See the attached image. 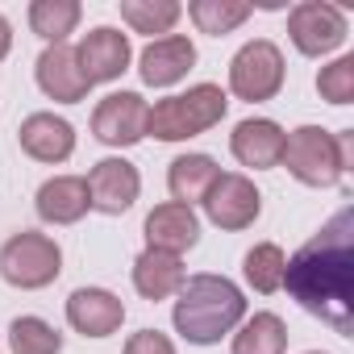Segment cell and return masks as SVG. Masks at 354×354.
<instances>
[{
  "mask_svg": "<svg viewBox=\"0 0 354 354\" xmlns=\"http://www.w3.org/2000/svg\"><path fill=\"white\" fill-rule=\"evenodd\" d=\"M80 0H34L30 5V30L50 42V46H63V38L80 26Z\"/></svg>",
  "mask_w": 354,
  "mask_h": 354,
  "instance_id": "22",
  "label": "cell"
},
{
  "mask_svg": "<svg viewBox=\"0 0 354 354\" xmlns=\"http://www.w3.org/2000/svg\"><path fill=\"white\" fill-rule=\"evenodd\" d=\"M17 142L38 162H63L75 150V129H71V121H63L55 113H30L17 129Z\"/></svg>",
  "mask_w": 354,
  "mask_h": 354,
  "instance_id": "16",
  "label": "cell"
},
{
  "mask_svg": "<svg viewBox=\"0 0 354 354\" xmlns=\"http://www.w3.org/2000/svg\"><path fill=\"white\" fill-rule=\"evenodd\" d=\"M283 288L292 300L333 325V333H354V209H337L321 234H313L283 267Z\"/></svg>",
  "mask_w": 354,
  "mask_h": 354,
  "instance_id": "1",
  "label": "cell"
},
{
  "mask_svg": "<svg viewBox=\"0 0 354 354\" xmlns=\"http://www.w3.org/2000/svg\"><path fill=\"white\" fill-rule=\"evenodd\" d=\"M201 205H205L209 221L221 225V230H246V225H254L259 213H263L259 188L246 180V175H238V171H221L217 180H213V188L205 192Z\"/></svg>",
  "mask_w": 354,
  "mask_h": 354,
  "instance_id": "8",
  "label": "cell"
},
{
  "mask_svg": "<svg viewBox=\"0 0 354 354\" xmlns=\"http://www.w3.org/2000/svg\"><path fill=\"white\" fill-rule=\"evenodd\" d=\"M317 92H321L329 104H350V100H354V55H342V59H333L329 67H321Z\"/></svg>",
  "mask_w": 354,
  "mask_h": 354,
  "instance_id": "27",
  "label": "cell"
},
{
  "mask_svg": "<svg viewBox=\"0 0 354 354\" xmlns=\"http://www.w3.org/2000/svg\"><path fill=\"white\" fill-rule=\"evenodd\" d=\"M146 117H150V104L138 92H113L96 104L92 133L104 146H138L146 138Z\"/></svg>",
  "mask_w": 354,
  "mask_h": 354,
  "instance_id": "9",
  "label": "cell"
},
{
  "mask_svg": "<svg viewBox=\"0 0 354 354\" xmlns=\"http://www.w3.org/2000/svg\"><path fill=\"white\" fill-rule=\"evenodd\" d=\"M9 46H13V26H9L5 17H0V59L9 55Z\"/></svg>",
  "mask_w": 354,
  "mask_h": 354,
  "instance_id": "29",
  "label": "cell"
},
{
  "mask_svg": "<svg viewBox=\"0 0 354 354\" xmlns=\"http://www.w3.org/2000/svg\"><path fill=\"white\" fill-rule=\"evenodd\" d=\"M146 242H150V250L184 254V250H192L201 242V221H196V213L188 205L167 201V205L150 209V217H146Z\"/></svg>",
  "mask_w": 354,
  "mask_h": 354,
  "instance_id": "15",
  "label": "cell"
},
{
  "mask_svg": "<svg viewBox=\"0 0 354 354\" xmlns=\"http://www.w3.org/2000/svg\"><path fill=\"white\" fill-rule=\"evenodd\" d=\"M283 138H288V133L279 129V121H271V117H246V121L234 125L230 150H234V158H238L242 167L267 171V167H279V158H283Z\"/></svg>",
  "mask_w": 354,
  "mask_h": 354,
  "instance_id": "13",
  "label": "cell"
},
{
  "mask_svg": "<svg viewBox=\"0 0 354 354\" xmlns=\"http://www.w3.org/2000/svg\"><path fill=\"white\" fill-rule=\"evenodd\" d=\"M283 267H288V259H283V250H279L275 242H259V246H250L246 259H242L246 283H250L254 292H263V296H271V292L283 288Z\"/></svg>",
  "mask_w": 354,
  "mask_h": 354,
  "instance_id": "25",
  "label": "cell"
},
{
  "mask_svg": "<svg viewBox=\"0 0 354 354\" xmlns=\"http://www.w3.org/2000/svg\"><path fill=\"white\" fill-rule=\"evenodd\" d=\"M59 271H63V250L46 234L21 230V234H13L5 246H0V275H5L13 288L38 292L46 283H55Z\"/></svg>",
  "mask_w": 354,
  "mask_h": 354,
  "instance_id": "5",
  "label": "cell"
},
{
  "mask_svg": "<svg viewBox=\"0 0 354 354\" xmlns=\"http://www.w3.org/2000/svg\"><path fill=\"white\" fill-rule=\"evenodd\" d=\"M308 354H321V350H308Z\"/></svg>",
  "mask_w": 354,
  "mask_h": 354,
  "instance_id": "30",
  "label": "cell"
},
{
  "mask_svg": "<svg viewBox=\"0 0 354 354\" xmlns=\"http://www.w3.org/2000/svg\"><path fill=\"white\" fill-rule=\"evenodd\" d=\"M288 350V325L279 313H254L234 333V354H283Z\"/></svg>",
  "mask_w": 354,
  "mask_h": 354,
  "instance_id": "21",
  "label": "cell"
},
{
  "mask_svg": "<svg viewBox=\"0 0 354 354\" xmlns=\"http://www.w3.org/2000/svg\"><path fill=\"white\" fill-rule=\"evenodd\" d=\"M38 88L50 100H63V104H80L92 92V84L80 75V63H75L71 46H46L38 55Z\"/></svg>",
  "mask_w": 354,
  "mask_h": 354,
  "instance_id": "17",
  "label": "cell"
},
{
  "mask_svg": "<svg viewBox=\"0 0 354 354\" xmlns=\"http://www.w3.org/2000/svg\"><path fill=\"white\" fill-rule=\"evenodd\" d=\"M9 346H13V354H59L63 333L55 325H46L42 317H17L9 325Z\"/></svg>",
  "mask_w": 354,
  "mask_h": 354,
  "instance_id": "26",
  "label": "cell"
},
{
  "mask_svg": "<svg viewBox=\"0 0 354 354\" xmlns=\"http://www.w3.org/2000/svg\"><path fill=\"white\" fill-rule=\"evenodd\" d=\"M250 13H254V5H246V0H192L188 5V17L196 21V30L213 34V38L234 34Z\"/></svg>",
  "mask_w": 354,
  "mask_h": 354,
  "instance_id": "23",
  "label": "cell"
},
{
  "mask_svg": "<svg viewBox=\"0 0 354 354\" xmlns=\"http://www.w3.org/2000/svg\"><path fill=\"white\" fill-rule=\"evenodd\" d=\"M184 263H180V254H167V250H142L138 259H133V288L146 296V300H167V296H175L184 288Z\"/></svg>",
  "mask_w": 354,
  "mask_h": 354,
  "instance_id": "19",
  "label": "cell"
},
{
  "mask_svg": "<svg viewBox=\"0 0 354 354\" xmlns=\"http://www.w3.org/2000/svg\"><path fill=\"white\" fill-rule=\"evenodd\" d=\"M92 209L84 175H55L38 188V217L50 225H75Z\"/></svg>",
  "mask_w": 354,
  "mask_h": 354,
  "instance_id": "18",
  "label": "cell"
},
{
  "mask_svg": "<svg viewBox=\"0 0 354 354\" xmlns=\"http://www.w3.org/2000/svg\"><path fill=\"white\" fill-rule=\"evenodd\" d=\"M279 88H283V50L271 38L246 42L230 63V92L238 100L259 104V100L279 96Z\"/></svg>",
  "mask_w": 354,
  "mask_h": 354,
  "instance_id": "6",
  "label": "cell"
},
{
  "mask_svg": "<svg viewBox=\"0 0 354 354\" xmlns=\"http://www.w3.org/2000/svg\"><path fill=\"white\" fill-rule=\"evenodd\" d=\"M142 192V175L133 162L125 158H100L92 171H88V201L96 213H109V217H121L125 209H133Z\"/></svg>",
  "mask_w": 354,
  "mask_h": 354,
  "instance_id": "10",
  "label": "cell"
},
{
  "mask_svg": "<svg viewBox=\"0 0 354 354\" xmlns=\"http://www.w3.org/2000/svg\"><path fill=\"white\" fill-rule=\"evenodd\" d=\"M75 63H80V75L88 84H109L129 67V38L113 26H96L75 46Z\"/></svg>",
  "mask_w": 354,
  "mask_h": 354,
  "instance_id": "11",
  "label": "cell"
},
{
  "mask_svg": "<svg viewBox=\"0 0 354 354\" xmlns=\"http://www.w3.org/2000/svg\"><path fill=\"white\" fill-rule=\"evenodd\" d=\"M175 329L192 346H213L234 333L246 317V296L225 275H192L175 292Z\"/></svg>",
  "mask_w": 354,
  "mask_h": 354,
  "instance_id": "2",
  "label": "cell"
},
{
  "mask_svg": "<svg viewBox=\"0 0 354 354\" xmlns=\"http://www.w3.org/2000/svg\"><path fill=\"white\" fill-rule=\"evenodd\" d=\"M350 154H354V138L346 133H329L321 125H300L283 138V167L308 188H333L342 175L350 171Z\"/></svg>",
  "mask_w": 354,
  "mask_h": 354,
  "instance_id": "3",
  "label": "cell"
},
{
  "mask_svg": "<svg viewBox=\"0 0 354 354\" xmlns=\"http://www.w3.org/2000/svg\"><path fill=\"white\" fill-rule=\"evenodd\" d=\"M180 5L175 0H121V21L133 34H171V26L180 21Z\"/></svg>",
  "mask_w": 354,
  "mask_h": 354,
  "instance_id": "24",
  "label": "cell"
},
{
  "mask_svg": "<svg viewBox=\"0 0 354 354\" xmlns=\"http://www.w3.org/2000/svg\"><path fill=\"white\" fill-rule=\"evenodd\" d=\"M221 175V167L209 158V154H180L171 162V171H167V188H171V196H175V205H196V201H205V192L213 188V180Z\"/></svg>",
  "mask_w": 354,
  "mask_h": 354,
  "instance_id": "20",
  "label": "cell"
},
{
  "mask_svg": "<svg viewBox=\"0 0 354 354\" xmlns=\"http://www.w3.org/2000/svg\"><path fill=\"white\" fill-rule=\"evenodd\" d=\"M288 38L308 59L333 55L346 42V13L337 5H325V0H304L288 13Z\"/></svg>",
  "mask_w": 354,
  "mask_h": 354,
  "instance_id": "7",
  "label": "cell"
},
{
  "mask_svg": "<svg viewBox=\"0 0 354 354\" xmlns=\"http://www.w3.org/2000/svg\"><path fill=\"white\" fill-rule=\"evenodd\" d=\"M225 109H230V96L217 84H196L180 96L158 100L146 117V133H154L158 142H188V138L221 125Z\"/></svg>",
  "mask_w": 354,
  "mask_h": 354,
  "instance_id": "4",
  "label": "cell"
},
{
  "mask_svg": "<svg viewBox=\"0 0 354 354\" xmlns=\"http://www.w3.org/2000/svg\"><path fill=\"white\" fill-rule=\"evenodd\" d=\"M67 321L75 333L84 337H109L121 329L125 321V304L121 296H113L109 288H75L67 300Z\"/></svg>",
  "mask_w": 354,
  "mask_h": 354,
  "instance_id": "12",
  "label": "cell"
},
{
  "mask_svg": "<svg viewBox=\"0 0 354 354\" xmlns=\"http://www.w3.org/2000/svg\"><path fill=\"white\" fill-rule=\"evenodd\" d=\"M196 63V46L184 38V34H167V38H154L142 59H138V71H142V84L150 88H171L180 84Z\"/></svg>",
  "mask_w": 354,
  "mask_h": 354,
  "instance_id": "14",
  "label": "cell"
},
{
  "mask_svg": "<svg viewBox=\"0 0 354 354\" xmlns=\"http://www.w3.org/2000/svg\"><path fill=\"white\" fill-rule=\"evenodd\" d=\"M125 354H175V346H171L167 333H158V329H142V333H133V337L125 342Z\"/></svg>",
  "mask_w": 354,
  "mask_h": 354,
  "instance_id": "28",
  "label": "cell"
}]
</instances>
